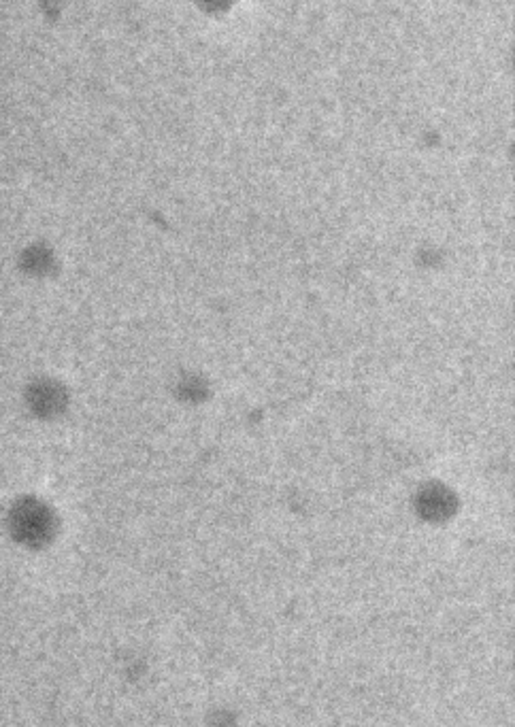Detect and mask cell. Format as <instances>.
Segmentation results:
<instances>
[{"label": "cell", "mask_w": 515, "mask_h": 727, "mask_svg": "<svg viewBox=\"0 0 515 727\" xmlns=\"http://www.w3.org/2000/svg\"><path fill=\"white\" fill-rule=\"evenodd\" d=\"M205 3L209 7H213V9H222V7H226L230 3V0H205Z\"/></svg>", "instance_id": "1"}]
</instances>
